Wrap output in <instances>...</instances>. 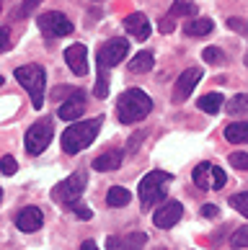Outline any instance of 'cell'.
<instances>
[{
	"mask_svg": "<svg viewBox=\"0 0 248 250\" xmlns=\"http://www.w3.org/2000/svg\"><path fill=\"white\" fill-rule=\"evenodd\" d=\"M202 60L209 62V64H217V62H223V60H225V54L220 52V49H215V47H207L204 52H202Z\"/></svg>",
	"mask_w": 248,
	"mask_h": 250,
	"instance_id": "27",
	"label": "cell"
},
{
	"mask_svg": "<svg viewBox=\"0 0 248 250\" xmlns=\"http://www.w3.org/2000/svg\"><path fill=\"white\" fill-rule=\"evenodd\" d=\"M101 124H104V119L96 116V119H86V122H78V124L68 126L65 134H62V152L78 155L80 150L90 147L93 140L98 137V132H101Z\"/></svg>",
	"mask_w": 248,
	"mask_h": 250,
	"instance_id": "2",
	"label": "cell"
},
{
	"mask_svg": "<svg viewBox=\"0 0 248 250\" xmlns=\"http://www.w3.org/2000/svg\"><path fill=\"white\" fill-rule=\"evenodd\" d=\"M52 137H54V126H52V119L49 116L34 122L29 126V132H26V152H29V155H42L49 147Z\"/></svg>",
	"mask_w": 248,
	"mask_h": 250,
	"instance_id": "6",
	"label": "cell"
},
{
	"mask_svg": "<svg viewBox=\"0 0 248 250\" xmlns=\"http://www.w3.org/2000/svg\"><path fill=\"white\" fill-rule=\"evenodd\" d=\"M225 140L230 145H248V122H230L225 126Z\"/></svg>",
	"mask_w": 248,
	"mask_h": 250,
	"instance_id": "18",
	"label": "cell"
},
{
	"mask_svg": "<svg viewBox=\"0 0 248 250\" xmlns=\"http://www.w3.org/2000/svg\"><path fill=\"white\" fill-rule=\"evenodd\" d=\"M227 111H230V116H248V96H233L227 101Z\"/></svg>",
	"mask_w": 248,
	"mask_h": 250,
	"instance_id": "23",
	"label": "cell"
},
{
	"mask_svg": "<svg viewBox=\"0 0 248 250\" xmlns=\"http://www.w3.org/2000/svg\"><path fill=\"white\" fill-rule=\"evenodd\" d=\"M148 245V232H124L106 237V250H142Z\"/></svg>",
	"mask_w": 248,
	"mask_h": 250,
	"instance_id": "11",
	"label": "cell"
},
{
	"mask_svg": "<svg viewBox=\"0 0 248 250\" xmlns=\"http://www.w3.org/2000/svg\"><path fill=\"white\" fill-rule=\"evenodd\" d=\"M173 29H176V23H173V18H168V16H165L163 21H160V34H171Z\"/></svg>",
	"mask_w": 248,
	"mask_h": 250,
	"instance_id": "35",
	"label": "cell"
},
{
	"mask_svg": "<svg viewBox=\"0 0 248 250\" xmlns=\"http://www.w3.org/2000/svg\"><path fill=\"white\" fill-rule=\"evenodd\" d=\"M223 104H225L223 93H207V96H202V98L197 101L199 111H204V114H209V116H215L217 111L223 108Z\"/></svg>",
	"mask_w": 248,
	"mask_h": 250,
	"instance_id": "21",
	"label": "cell"
},
{
	"mask_svg": "<svg viewBox=\"0 0 248 250\" xmlns=\"http://www.w3.org/2000/svg\"><path fill=\"white\" fill-rule=\"evenodd\" d=\"M230 207L238 211V214H243L248 219V191L246 193H233V196H230Z\"/></svg>",
	"mask_w": 248,
	"mask_h": 250,
	"instance_id": "25",
	"label": "cell"
},
{
	"mask_svg": "<svg viewBox=\"0 0 248 250\" xmlns=\"http://www.w3.org/2000/svg\"><path fill=\"white\" fill-rule=\"evenodd\" d=\"M153 64H155V57H153V52H140V54H135V57L130 60V72H135V75H145V72H150L153 70Z\"/></svg>",
	"mask_w": 248,
	"mask_h": 250,
	"instance_id": "19",
	"label": "cell"
},
{
	"mask_svg": "<svg viewBox=\"0 0 248 250\" xmlns=\"http://www.w3.org/2000/svg\"><path fill=\"white\" fill-rule=\"evenodd\" d=\"M230 248H248V225L238 227L235 232L230 235Z\"/></svg>",
	"mask_w": 248,
	"mask_h": 250,
	"instance_id": "26",
	"label": "cell"
},
{
	"mask_svg": "<svg viewBox=\"0 0 248 250\" xmlns=\"http://www.w3.org/2000/svg\"><path fill=\"white\" fill-rule=\"evenodd\" d=\"M16 157L13 155H3V163H0V170H3V175H13L16 173Z\"/></svg>",
	"mask_w": 248,
	"mask_h": 250,
	"instance_id": "30",
	"label": "cell"
},
{
	"mask_svg": "<svg viewBox=\"0 0 248 250\" xmlns=\"http://www.w3.org/2000/svg\"><path fill=\"white\" fill-rule=\"evenodd\" d=\"M16 80L26 88V93L31 96L34 108H44V93H47V70L42 64H23L16 67Z\"/></svg>",
	"mask_w": 248,
	"mask_h": 250,
	"instance_id": "4",
	"label": "cell"
},
{
	"mask_svg": "<svg viewBox=\"0 0 248 250\" xmlns=\"http://www.w3.org/2000/svg\"><path fill=\"white\" fill-rule=\"evenodd\" d=\"M124 31L127 34H132L135 39H140V42H145L150 36V21H148V16L145 13H130L124 18Z\"/></svg>",
	"mask_w": 248,
	"mask_h": 250,
	"instance_id": "16",
	"label": "cell"
},
{
	"mask_svg": "<svg viewBox=\"0 0 248 250\" xmlns=\"http://www.w3.org/2000/svg\"><path fill=\"white\" fill-rule=\"evenodd\" d=\"M194 13H197V5L191 3V0H176V3L171 5V18H176V16L189 18V16H194Z\"/></svg>",
	"mask_w": 248,
	"mask_h": 250,
	"instance_id": "24",
	"label": "cell"
},
{
	"mask_svg": "<svg viewBox=\"0 0 248 250\" xmlns=\"http://www.w3.org/2000/svg\"><path fill=\"white\" fill-rule=\"evenodd\" d=\"M72 211H75L78 219H90V217H93V211H90L88 204H75V207H72Z\"/></svg>",
	"mask_w": 248,
	"mask_h": 250,
	"instance_id": "32",
	"label": "cell"
},
{
	"mask_svg": "<svg viewBox=\"0 0 248 250\" xmlns=\"http://www.w3.org/2000/svg\"><path fill=\"white\" fill-rule=\"evenodd\" d=\"M150 111H153V98L145 93V90H140V88L124 90V93L119 96V101H116V116H119V122L127 124V126L142 122Z\"/></svg>",
	"mask_w": 248,
	"mask_h": 250,
	"instance_id": "1",
	"label": "cell"
},
{
	"mask_svg": "<svg viewBox=\"0 0 248 250\" xmlns=\"http://www.w3.org/2000/svg\"><path fill=\"white\" fill-rule=\"evenodd\" d=\"M39 29L44 36H49V39H57V36H70L72 34V23L65 13L60 11H47L39 16Z\"/></svg>",
	"mask_w": 248,
	"mask_h": 250,
	"instance_id": "8",
	"label": "cell"
},
{
	"mask_svg": "<svg viewBox=\"0 0 248 250\" xmlns=\"http://www.w3.org/2000/svg\"><path fill=\"white\" fill-rule=\"evenodd\" d=\"M246 67H248V54H246Z\"/></svg>",
	"mask_w": 248,
	"mask_h": 250,
	"instance_id": "37",
	"label": "cell"
},
{
	"mask_svg": "<svg viewBox=\"0 0 248 250\" xmlns=\"http://www.w3.org/2000/svg\"><path fill=\"white\" fill-rule=\"evenodd\" d=\"M227 29H233V31H238V34H243V36H248V21H243V18H227Z\"/></svg>",
	"mask_w": 248,
	"mask_h": 250,
	"instance_id": "29",
	"label": "cell"
},
{
	"mask_svg": "<svg viewBox=\"0 0 248 250\" xmlns=\"http://www.w3.org/2000/svg\"><path fill=\"white\" fill-rule=\"evenodd\" d=\"M183 31H186V36H207L215 31V21L212 18H194L183 26Z\"/></svg>",
	"mask_w": 248,
	"mask_h": 250,
	"instance_id": "20",
	"label": "cell"
},
{
	"mask_svg": "<svg viewBox=\"0 0 248 250\" xmlns=\"http://www.w3.org/2000/svg\"><path fill=\"white\" fill-rule=\"evenodd\" d=\"M122 157H124V150H106L104 155H98L93 160V168L101 170V173L119 170V168H122Z\"/></svg>",
	"mask_w": 248,
	"mask_h": 250,
	"instance_id": "17",
	"label": "cell"
},
{
	"mask_svg": "<svg viewBox=\"0 0 248 250\" xmlns=\"http://www.w3.org/2000/svg\"><path fill=\"white\" fill-rule=\"evenodd\" d=\"M86 90H72V93L65 98V104H60L57 108V116L65 119V122H75L78 116H83V111H86Z\"/></svg>",
	"mask_w": 248,
	"mask_h": 250,
	"instance_id": "12",
	"label": "cell"
},
{
	"mask_svg": "<svg viewBox=\"0 0 248 250\" xmlns=\"http://www.w3.org/2000/svg\"><path fill=\"white\" fill-rule=\"evenodd\" d=\"M42 225H44V211L39 207H23L16 214V227L21 232H36V229H42Z\"/></svg>",
	"mask_w": 248,
	"mask_h": 250,
	"instance_id": "15",
	"label": "cell"
},
{
	"mask_svg": "<svg viewBox=\"0 0 248 250\" xmlns=\"http://www.w3.org/2000/svg\"><path fill=\"white\" fill-rule=\"evenodd\" d=\"M171 183H173V175H171L168 170H150L148 175H145V178L140 181V188H137L142 209L148 211V209H153L158 201H163L165 193H168Z\"/></svg>",
	"mask_w": 248,
	"mask_h": 250,
	"instance_id": "3",
	"label": "cell"
},
{
	"mask_svg": "<svg viewBox=\"0 0 248 250\" xmlns=\"http://www.w3.org/2000/svg\"><path fill=\"white\" fill-rule=\"evenodd\" d=\"M230 165L238 170H248V152H233L230 155Z\"/></svg>",
	"mask_w": 248,
	"mask_h": 250,
	"instance_id": "28",
	"label": "cell"
},
{
	"mask_svg": "<svg viewBox=\"0 0 248 250\" xmlns=\"http://www.w3.org/2000/svg\"><path fill=\"white\" fill-rule=\"evenodd\" d=\"M202 67H189V70H183L181 75H179V80H176V85H173V101L176 104H183L189 96H191V90L197 88V83L202 80Z\"/></svg>",
	"mask_w": 248,
	"mask_h": 250,
	"instance_id": "10",
	"label": "cell"
},
{
	"mask_svg": "<svg viewBox=\"0 0 248 250\" xmlns=\"http://www.w3.org/2000/svg\"><path fill=\"white\" fill-rule=\"evenodd\" d=\"M132 201V193L127 191L124 186H112L106 193V204L109 207H127V204Z\"/></svg>",
	"mask_w": 248,
	"mask_h": 250,
	"instance_id": "22",
	"label": "cell"
},
{
	"mask_svg": "<svg viewBox=\"0 0 248 250\" xmlns=\"http://www.w3.org/2000/svg\"><path fill=\"white\" fill-rule=\"evenodd\" d=\"M80 250H98V245L93 243V240H86V243L80 245Z\"/></svg>",
	"mask_w": 248,
	"mask_h": 250,
	"instance_id": "36",
	"label": "cell"
},
{
	"mask_svg": "<svg viewBox=\"0 0 248 250\" xmlns=\"http://www.w3.org/2000/svg\"><path fill=\"white\" fill-rule=\"evenodd\" d=\"M65 62L70 64V70H72V75H88V49H86V44H70V47L65 49Z\"/></svg>",
	"mask_w": 248,
	"mask_h": 250,
	"instance_id": "14",
	"label": "cell"
},
{
	"mask_svg": "<svg viewBox=\"0 0 248 250\" xmlns=\"http://www.w3.org/2000/svg\"><path fill=\"white\" fill-rule=\"evenodd\" d=\"M0 49H3V52L11 49V34H8V26L0 29Z\"/></svg>",
	"mask_w": 248,
	"mask_h": 250,
	"instance_id": "33",
	"label": "cell"
},
{
	"mask_svg": "<svg viewBox=\"0 0 248 250\" xmlns=\"http://www.w3.org/2000/svg\"><path fill=\"white\" fill-rule=\"evenodd\" d=\"M220 214V211H217V207H215V204H204V207H202V217H207V219H215Z\"/></svg>",
	"mask_w": 248,
	"mask_h": 250,
	"instance_id": "34",
	"label": "cell"
},
{
	"mask_svg": "<svg viewBox=\"0 0 248 250\" xmlns=\"http://www.w3.org/2000/svg\"><path fill=\"white\" fill-rule=\"evenodd\" d=\"M181 217H183V207H181L179 201H163L160 209H155L153 222H155V227L168 229V227H173V225H179Z\"/></svg>",
	"mask_w": 248,
	"mask_h": 250,
	"instance_id": "13",
	"label": "cell"
},
{
	"mask_svg": "<svg viewBox=\"0 0 248 250\" xmlns=\"http://www.w3.org/2000/svg\"><path fill=\"white\" fill-rule=\"evenodd\" d=\"M191 178H194V183L202 191H217V188L225 186L227 175H225L223 168H217L212 163H199L194 168V173H191Z\"/></svg>",
	"mask_w": 248,
	"mask_h": 250,
	"instance_id": "7",
	"label": "cell"
},
{
	"mask_svg": "<svg viewBox=\"0 0 248 250\" xmlns=\"http://www.w3.org/2000/svg\"><path fill=\"white\" fill-rule=\"evenodd\" d=\"M39 3H44V0H23L21 8L16 11V16H29V13H31V11H34V8L39 5Z\"/></svg>",
	"mask_w": 248,
	"mask_h": 250,
	"instance_id": "31",
	"label": "cell"
},
{
	"mask_svg": "<svg viewBox=\"0 0 248 250\" xmlns=\"http://www.w3.org/2000/svg\"><path fill=\"white\" fill-rule=\"evenodd\" d=\"M88 186V173L86 170H75V173H70L65 181H60L57 186L52 188V199L62 204V207H68L72 209L75 204H80V196H83V191H86Z\"/></svg>",
	"mask_w": 248,
	"mask_h": 250,
	"instance_id": "5",
	"label": "cell"
},
{
	"mask_svg": "<svg viewBox=\"0 0 248 250\" xmlns=\"http://www.w3.org/2000/svg\"><path fill=\"white\" fill-rule=\"evenodd\" d=\"M127 52H130V42L127 39H109L104 47L98 49L96 54V62H98V67H114V64H119L124 57H127Z\"/></svg>",
	"mask_w": 248,
	"mask_h": 250,
	"instance_id": "9",
	"label": "cell"
}]
</instances>
